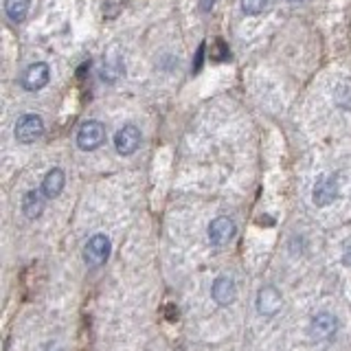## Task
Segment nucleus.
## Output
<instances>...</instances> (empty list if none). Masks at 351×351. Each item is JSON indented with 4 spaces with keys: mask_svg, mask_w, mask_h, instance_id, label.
Instances as JSON below:
<instances>
[{
    "mask_svg": "<svg viewBox=\"0 0 351 351\" xmlns=\"http://www.w3.org/2000/svg\"><path fill=\"white\" fill-rule=\"evenodd\" d=\"M268 7V0H241V11L248 16H259Z\"/></svg>",
    "mask_w": 351,
    "mask_h": 351,
    "instance_id": "2eb2a0df",
    "label": "nucleus"
},
{
    "mask_svg": "<svg viewBox=\"0 0 351 351\" xmlns=\"http://www.w3.org/2000/svg\"><path fill=\"white\" fill-rule=\"evenodd\" d=\"M66 184V176L60 167H53L42 180V193L47 197H58Z\"/></svg>",
    "mask_w": 351,
    "mask_h": 351,
    "instance_id": "f8f14e48",
    "label": "nucleus"
},
{
    "mask_svg": "<svg viewBox=\"0 0 351 351\" xmlns=\"http://www.w3.org/2000/svg\"><path fill=\"white\" fill-rule=\"evenodd\" d=\"M104 141H106V125L101 121H86L77 130V147L84 152H93L97 147H101Z\"/></svg>",
    "mask_w": 351,
    "mask_h": 351,
    "instance_id": "f257e3e1",
    "label": "nucleus"
},
{
    "mask_svg": "<svg viewBox=\"0 0 351 351\" xmlns=\"http://www.w3.org/2000/svg\"><path fill=\"white\" fill-rule=\"evenodd\" d=\"M42 134H44V121H42V117L29 112V114H22L16 121L14 136H16L18 143H25V145H29V143H36Z\"/></svg>",
    "mask_w": 351,
    "mask_h": 351,
    "instance_id": "f03ea898",
    "label": "nucleus"
},
{
    "mask_svg": "<svg viewBox=\"0 0 351 351\" xmlns=\"http://www.w3.org/2000/svg\"><path fill=\"white\" fill-rule=\"evenodd\" d=\"M211 294H213V301L217 305H230L235 299H237V288H235V281L228 279V277H219L215 279L213 288H211Z\"/></svg>",
    "mask_w": 351,
    "mask_h": 351,
    "instance_id": "9d476101",
    "label": "nucleus"
},
{
    "mask_svg": "<svg viewBox=\"0 0 351 351\" xmlns=\"http://www.w3.org/2000/svg\"><path fill=\"white\" fill-rule=\"evenodd\" d=\"M110 250H112V246H110V239L101 233H97L93 235L90 239L86 241V246H84V259L88 266H101V263L108 261L110 257Z\"/></svg>",
    "mask_w": 351,
    "mask_h": 351,
    "instance_id": "7ed1b4c3",
    "label": "nucleus"
},
{
    "mask_svg": "<svg viewBox=\"0 0 351 351\" xmlns=\"http://www.w3.org/2000/svg\"><path fill=\"white\" fill-rule=\"evenodd\" d=\"M235 233H237V228H235V222L230 217L219 215L213 219L211 224H208V241H211L213 246L228 244V241L235 237Z\"/></svg>",
    "mask_w": 351,
    "mask_h": 351,
    "instance_id": "0eeeda50",
    "label": "nucleus"
},
{
    "mask_svg": "<svg viewBox=\"0 0 351 351\" xmlns=\"http://www.w3.org/2000/svg\"><path fill=\"white\" fill-rule=\"evenodd\" d=\"M202 60H204V44L197 47V53H195V60H193V73H197L202 69Z\"/></svg>",
    "mask_w": 351,
    "mask_h": 351,
    "instance_id": "f3484780",
    "label": "nucleus"
},
{
    "mask_svg": "<svg viewBox=\"0 0 351 351\" xmlns=\"http://www.w3.org/2000/svg\"><path fill=\"white\" fill-rule=\"evenodd\" d=\"M338 197V178L334 173H323L318 176V180L314 182V191H312V200L318 206H327L332 204Z\"/></svg>",
    "mask_w": 351,
    "mask_h": 351,
    "instance_id": "20e7f679",
    "label": "nucleus"
},
{
    "mask_svg": "<svg viewBox=\"0 0 351 351\" xmlns=\"http://www.w3.org/2000/svg\"><path fill=\"white\" fill-rule=\"evenodd\" d=\"M228 58V47L222 42V40H217L213 47H211V60H215V62H222V60H226Z\"/></svg>",
    "mask_w": 351,
    "mask_h": 351,
    "instance_id": "dca6fc26",
    "label": "nucleus"
},
{
    "mask_svg": "<svg viewBox=\"0 0 351 351\" xmlns=\"http://www.w3.org/2000/svg\"><path fill=\"white\" fill-rule=\"evenodd\" d=\"M44 195L42 191H27L25 197H22V211H25V215L29 219H36L42 215L44 211Z\"/></svg>",
    "mask_w": 351,
    "mask_h": 351,
    "instance_id": "ddd939ff",
    "label": "nucleus"
},
{
    "mask_svg": "<svg viewBox=\"0 0 351 351\" xmlns=\"http://www.w3.org/2000/svg\"><path fill=\"white\" fill-rule=\"evenodd\" d=\"M290 3H303V0H290Z\"/></svg>",
    "mask_w": 351,
    "mask_h": 351,
    "instance_id": "a211bd4d",
    "label": "nucleus"
},
{
    "mask_svg": "<svg viewBox=\"0 0 351 351\" xmlns=\"http://www.w3.org/2000/svg\"><path fill=\"white\" fill-rule=\"evenodd\" d=\"M31 0H5V14L11 22H22L27 18V11H29Z\"/></svg>",
    "mask_w": 351,
    "mask_h": 351,
    "instance_id": "4468645a",
    "label": "nucleus"
},
{
    "mask_svg": "<svg viewBox=\"0 0 351 351\" xmlns=\"http://www.w3.org/2000/svg\"><path fill=\"white\" fill-rule=\"evenodd\" d=\"M123 75V58L117 47H110V51L104 55V64H101V77L106 82L114 84L119 77Z\"/></svg>",
    "mask_w": 351,
    "mask_h": 351,
    "instance_id": "1a4fd4ad",
    "label": "nucleus"
},
{
    "mask_svg": "<svg viewBox=\"0 0 351 351\" xmlns=\"http://www.w3.org/2000/svg\"><path fill=\"white\" fill-rule=\"evenodd\" d=\"M338 329V321L336 316H332L329 312H321L312 318V334L316 338H329L334 336Z\"/></svg>",
    "mask_w": 351,
    "mask_h": 351,
    "instance_id": "9b49d317",
    "label": "nucleus"
},
{
    "mask_svg": "<svg viewBox=\"0 0 351 351\" xmlns=\"http://www.w3.org/2000/svg\"><path fill=\"white\" fill-rule=\"evenodd\" d=\"M51 80V69H49V64H44V62H38V64H31L29 69L25 71V75H22V88L29 93H36V90H42L44 86L49 84Z\"/></svg>",
    "mask_w": 351,
    "mask_h": 351,
    "instance_id": "39448f33",
    "label": "nucleus"
},
{
    "mask_svg": "<svg viewBox=\"0 0 351 351\" xmlns=\"http://www.w3.org/2000/svg\"><path fill=\"white\" fill-rule=\"evenodd\" d=\"M281 310V292L274 285H266L257 294V312L261 316H274Z\"/></svg>",
    "mask_w": 351,
    "mask_h": 351,
    "instance_id": "6e6552de",
    "label": "nucleus"
},
{
    "mask_svg": "<svg viewBox=\"0 0 351 351\" xmlns=\"http://www.w3.org/2000/svg\"><path fill=\"white\" fill-rule=\"evenodd\" d=\"M141 130L136 125H123L114 134V147L121 156H132L141 147Z\"/></svg>",
    "mask_w": 351,
    "mask_h": 351,
    "instance_id": "423d86ee",
    "label": "nucleus"
}]
</instances>
